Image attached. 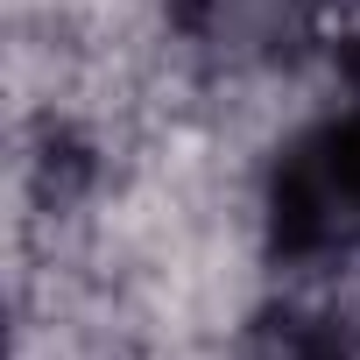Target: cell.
<instances>
[{"mask_svg":"<svg viewBox=\"0 0 360 360\" xmlns=\"http://www.w3.org/2000/svg\"><path fill=\"white\" fill-rule=\"evenodd\" d=\"M255 360H360V332L332 311H283Z\"/></svg>","mask_w":360,"mask_h":360,"instance_id":"cell-2","label":"cell"},{"mask_svg":"<svg viewBox=\"0 0 360 360\" xmlns=\"http://www.w3.org/2000/svg\"><path fill=\"white\" fill-rule=\"evenodd\" d=\"M269 240L290 262L360 255V106L304 127L269 169Z\"/></svg>","mask_w":360,"mask_h":360,"instance_id":"cell-1","label":"cell"}]
</instances>
